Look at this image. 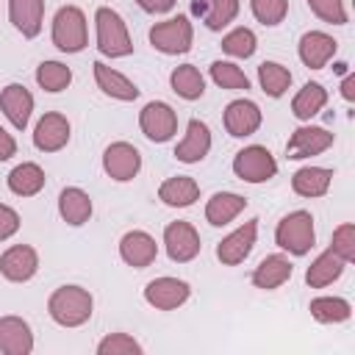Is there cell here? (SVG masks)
Wrapping results in <instances>:
<instances>
[{
  "label": "cell",
  "mask_w": 355,
  "mask_h": 355,
  "mask_svg": "<svg viewBox=\"0 0 355 355\" xmlns=\"http://www.w3.org/2000/svg\"><path fill=\"white\" fill-rule=\"evenodd\" d=\"M47 313L61 327H80L94 313V297L83 286H58L47 300Z\"/></svg>",
  "instance_id": "1"
},
{
  "label": "cell",
  "mask_w": 355,
  "mask_h": 355,
  "mask_svg": "<svg viewBox=\"0 0 355 355\" xmlns=\"http://www.w3.org/2000/svg\"><path fill=\"white\" fill-rule=\"evenodd\" d=\"M94 28H97V50L108 58H125L133 53V39L128 33V25L119 11L100 6L94 11Z\"/></svg>",
  "instance_id": "2"
},
{
  "label": "cell",
  "mask_w": 355,
  "mask_h": 355,
  "mask_svg": "<svg viewBox=\"0 0 355 355\" xmlns=\"http://www.w3.org/2000/svg\"><path fill=\"white\" fill-rule=\"evenodd\" d=\"M275 244L288 255H308L316 244V227L313 216L308 211H291L286 214L275 227Z\"/></svg>",
  "instance_id": "3"
},
{
  "label": "cell",
  "mask_w": 355,
  "mask_h": 355,
  "mask_svg": "<svg viewBox=\"0 0 355 355\" xmlns=\"http://www.w3.org/2000/svg\"><path fill=\"white\" fill-rule=\"evenodd\" d=\"M191 42H194V28L186 14L169 17L150 28V44L164 55H183L191 50Z\"/></svg>",
  "instance_id": "4"
},
{
  "label": "cell",
  "mask_w": 355,
  "mask_h": 355,
  "mask_svg": "<svg viewBox=\"0 0 355 355\" xmlns=\"http://www.w3.org/2000/svg\"><path fill=\"white\" fill-rule=\"evenodd\" d=\"M86 42V14L78 6H61L53 17V44L61 53H80Z\"/></svg>",
  "instance_id": "5"
},
{
  "label": "cell",
  "mask_w": 355,
  "mask_h": 355,
  "mask_svg": "<svg viewBox=\"0 0 355 355\" xmlns=\"http://www.w3.org/2000/svg\"><path fill=\"white\" fill-rule=\"evenodd\" d=\"M233 175L244 183H266L277 175V161L263 144H250V147L236 153Z\"/></svg>",
  "instance_id": "6"
},
{
  "label": "cell",
  "mask_w": 355,
  "mask_h": 355,
  "mask_svg": "<svg viewBox=\"0 0 355 355\" xmlns=\"http://www.w3.org/2000/svg\"><path fill=\"white\" fill-rule=\"evenodd\" d=\"M139 128L141 133L155 141V144H164L169 141L175 133H178V114L169 103L164 100H150L141 111H139Z\"/></svg>",
  "instance_id": "7"
},
{
  "label": "cell",
  "mask_w": 355,
  "mask_h": 355,
  "mask_svg": "<svg viewBox=\"0 0 355 355\" xmlns=\"http://www.w3.org/2000/svg\"><path fill=\"white\" fill-rule=\"evenodd\" d=\"M164 250H166L169 261H175V263H189V261H194V258L200 255V250H202L197 227H194L191 222H183V219L169 222V225L164 227Z\"/></svg>",
  "instance_id": "8"
},
{
  "label": "cell",
  "mask_w": 355,
  "mask_h": 355,
  "mask_svg": "<svg viewBox=\"0 0 355 355\" xmlns=\"http://www.w3.org/2000/svg\"><path fill=\"white\" fill-rule=\"evenodd\" d=\"M103 169L111 180L116 183H128L139 175L141 169V153L130 144V141H111L103 150Z\"/></svg>",
  "instance_id": "9"
},
{
  "label": "cell",
  "mask_w": 355,
  "mask_h": 355,
  "mask_svg": "<svg viewBox=\"0 0 355 355\" xmlns=\"http://www.w3.org/2000/svg\"><path fill=\"white\" fill-rule=\"evenodd\" d=\"M191 297V286L180 277H155L144 286V302L155 311H175Z\"/></svg>",
  "instance_id": "10"
},
{
  "label": "cell",
  "mask_w": 355,
  "mask_h": 355,
  "mask_svg": "<svg viewBox=\"0 0 355 355\" xmlns=\"http://www.w3.org/2000/svg\"><path fill=\"white\" fill-rule=\"evenodd\" d=\"M333 133L327 128H319V125H300L288 141H286V158L291 161H302V158H311V155H319L324 153L327 147H333Z\"/></svg>",
  "instance_id": "11"
},
{
  "label": "cell",
  "mask_w": 355,
  "mask_h": 355,
  "mask_svg": "<svg viewBox=\"0 0 355 355\" xmlns=\"http://www.w3.org/2000/svg\"><path fill=\"white\" fill-rule=\"evenodd\" d=\"M222 122H225V130L233 136V139H247L252 136L261 122H263V114L258 108V103L247 100V97H239V100H230L225 105V114H222Z\"/></svg>",
  "instance_id": "12"
},
{
  "label": "cell",
  "mask_w": 355,
  "mask_h": 355,
  "mask_svg": "<svg viewBox=\"0 0 355 355\" xmlns=\"http://www.w3.org/2000/svg\"><path fill=\"white\" fill-rule=\"evenodd\" d=\"M69 136H72L69 119L58 111H47L33 128V147L42 153H58L69 144Z\"/></svg>",
  "instance_id": "13"
},
{
  "label": "cell",
  "mask_w": 355,
  "mask_h": 355,
  "mask_svg": "<svg viewBox=\"0 0 355 355\" xmlns=\"http://www.w3.org/2000/svg\"><path fill=\"white\" fill-rule=\"evenodd\" d=\"M255 239H258V219H250L216 244V258L222 261V266H239L252 252Z\"/></svg>",
  "instance_id": "14"
},
{
  "label": "cell",
  "mask_w": 355,
  "mask_h": 355,
  "mask_svg": "<svg viewBox=\"0 0 355 355\" xmlns=\"http://www.w3.org/2000/svg\"><path fill=\"white\" fill-rule=\"evenodd\" d=\"M39 272V252L31 244H11L0 255V275L11 283H28Z\"/></svg>",
  "instance_id": "15"
},
{
  "label": "cell",
  "mask_w": 355,
  "mask_h": 355,
  "mask_svg": "<svg viewBox=\"0 0 355 355\" xmlns=\"http://www.w3.org/2000/svg\"><path fill=\"white\" fill-rule=\"evenodd\" d=\"M336 50H338V42L324 31H308L300 36V44H297V55L308 69L327 67V61L336 55Z\"/></svg>",
  "instance_id": "16"
},
{
  "label": "cell",
  "mask_w": 355,
  "mask_h": 355,
  "mask_svg": "<svg viewBox=\"0 0 355 355\" xmlns=\"http://www.w3.org/2000/svg\"><path fill=\"white\" fill-rule=\"evenodd\" d=\"M0 111L17 130H25L33 114V94L22 83H8L0 89Z\"/></svg>",
  "instance_id": "17"
},
{
  "label": "cell",
  "mask_w": 355,
  "mask_h": 355,
  "mask_svg": "<svg viewBox=\"0 0 355 355\" xmlns=\"http://www.w3.org/2000/svg\"><path fill=\"white\" fill-rule=\"evenodd\" d=\"M119 258L133 269H144L158 258V244L147 230H128L119 239Z\"/></svg>",
  "instance_id": "18"
},
{
  "label": "cell",
  "mask_w": 355,
  "mask_h": 355,
  "mask_svg": "<svg viewBox=\"0 0 355 355\" xmlns=\"http://www.w3.org/2000/svg\"><path fill=\"white\" fill-rule=\"evenodd\" d=\"M211 150V130L202 119H189L183 139L175 144V158L180 164H200Z\"/></svg>",
  "instance_id": "19"
},
{
  "label": "cell",
  "mask_w": 355,
  "mask_h": 355,
  "mask_svg": "<svg viewBox=\"0 0 355 355\" xmlns=\"http://www.w3.org/2000/svg\"><path fill=\"white\" fill-rule=\"evenodd\" d=\"M92 69H94V83L105 97L119 100V103H133L139 97V86L130 78H125L122 72H116L114 67H108L103 61H94Z\"/></svg>",
  "instance_id": "20"
},
{
  "label": "cell",
  "mask_w": 355,
  "mask_h": 355,
  "mask_svg": "<svg viewBox=\"0 0 355 355\" xmlns=\"http://www.w3.org/2000/svg\"><path fill=\"white\" fill-rule=\"evenodd\" d=\"M0 352L3 355L33 352V330L22 316H0Z\"/></svg>",
  "instance_id": "21"
},
{
  "label": "cell",
  "mask_w": 355,
  "mask_h": 355,
  "mask_svg": "<svg viewBox=\"0 0 355 355\" xmlns=\"http://www.w3.org/2000/svg\"><path fill=\"white\" fill-rule=\"evenodd\" d=\"M291 275H294V263H291L286 255L275 252V255H266V258L252 269V286L261 288V291H275V288H280L283 283H288Z\"/></svg>",
  "instance_id": "22"
},
{
  "label": "cell",
  "mask_w": 355,
  "mask_h": 355,
  "mask_svg": "<svg viewBox=\"0 0 355 355\" xmlns=\"http://www.w3.org/2000/svg\"><path fill=\"white\" fill-rule=\"evenodd\" d=\"M8 19L25 39H36L44 22V0H8Z\"/></svg>",
  "instance_id": "23"
},
{
  "label": "cell",
  "mask_w": 355,
  "mask_h": 355,
  "mask_svg": "<svg viewBox=\"0 0 355 355\" xmlns=\"http://www.w3.org/2000/svg\"><path fill=\"white\" fill-rule=\"evenodd\" d=\"M92 211H94L92 197H89L80 186H67V189H61V194H58V216H61L67 225H72V227L86 225V222L92 219Z\"/></svg>",
  "instance_id": "24"
},
{
  "label": "cell",
  "mask_w": 355,
  "mask_h": 355,
  "mask_svg": "<svg viewBox=\"0 0 355 355\" xmlns=\"http://www.w3.org/2000/svg\"><path fill=\"white\" fill-rule=\"evenodd\" d=\"M247 208V197L236 194V191H216L211 194V200L205 202V222L214 227H225L230 225L241 211Z\"/></svg>",
  "instance_id": "25"
},
{
  "label": "cell",
  "mask_w": 355,
  "mask_h": 355,
  "mask_svg": "<svg viewBox=\"0 0 355 355\" xmlns=\"http://www.w3.org/2000/svg\"><path fill=\"white\" fill-rule=\"evenodd\" d=\"M158 200L169 208H189L200 200V186L194 178L189 175H175V178H166L161 186H158Z\"/></svg>",
  "instance_id": "26"
},
{
  "label": "cell",
  "mask_w": 355,
  "mask_h": 355,
  "mask_svg": "<svg viewBox=\"0 0 355 355\" xmlns=\"http://www.w3.org/2000/svg\"><path fill=\"white\" fill-rule=\"evenodd\" d=\"M191 14H197L208 31H222L239 17V0H191Z\"/></svg>",
  "instance_id": "27"
},
{
  "label": "cell",
  "mask_w": 355,
  "mask_h": 355,
  "mask_svg": "<svg viewBox=\"0 0 355 355\" xmlns=\"http://www.w3.org/2000/svg\"><path fill=\"white\" fill-rule=\"evenodd\" d=\"M333 183V169H324V166H300L294 175H291V189L294 194L300 197H324L327 189Z\"/></svg>",
  "instance_id": "28"
},
{
  "label": "cell",
  "mask_w": 355,
  "mask_h": 355,
  "mask_svg": "<svg viewBox=\"0 0 355 355\" xmlns=\"http://www.w3.org/2000/svg\"><path fill=\"white\" fill-rule=\"evenodd\" d=\"M44 180H47L44 169H42L39 164H33V161L17 164V166L8 172V178H6L11 194H17V197H33V194H39V191L44 189Z\"/></svg>",
  "instance_id": "29"
},
{
  "label": "cell",
  "mask_w": 355,
  "mask_h": 355,
  "mask_svg": "<svg viewBox=\"0 0 355 355\" xmlns=\"http://www.w3.org/2000/svg\"><path fill=\"white\" fill-rule=\"evenodd\" d=\"M344 261L327 247L324 252H319L313 261H311V266L305 269V283L311 286V288H324V286H330V283H336L341 275H344Z\"/></svg>",
  "instance_id": "30"
},
{
  "label": "cell",
  "mask_w": 355,
  "mask_h": 355,
  "mask_svg": "<svg viewBox=\"0 0 355 355\" xmlns=\"http://www.w3.org/2000/svg\"><path fill=\"white\" fill-rule=\"evenodd\" d=\"M327 105V89L316 80H308L291 100V114L300 119V122H311L322 108Z\"/></svg>",
  "instance_id": "31"
},
{
  "label": "cell",
  "mask_w": 355,
  "mask_h": 355,
  "mask_svg": "<svg viewBox=\"0 0 355 355\" xmlns=\"http://www.w3.org/2000/svg\"><path fill=\"white\" fill-rule=\"evenodd\" d=\"M169 86L180 100H200L205 94V78L194 64H180L169 72Z\"/></svg>",
  "instance_id": "32"
},
{
  "label": "cell",
  "mask_w": 355,
  "mask_h": 355,
  "mask_svg": "<svg viewBox=\"0 0 355 355\" xmlns=\"http://www.w3.org/2000/svg\"><path fill=\"white\" fill-rule=\"evenodd\" d=\"M308 311L319 324H341L352 316V305L344 297H316L311 300Z\"/></svg>",
  "instance_id": "33"
},
{
  "label": "cell",
  "mask_w": 355,
  "mask_h": 355,
  "mask_svg": "<svg viewBox=\"0 0 355 355\" xmlns=\"http://www.w3.org/2000/svg\"><path fill=\"white\" fill-rule=\"evenodd\" d=\"M291 69L288 67H283V64H277V61H263L261 67H258V83H261V89H263V94H269V97H283L288 89H291Z\"/></svg>",
  "instance_id": "34"
},
{
  "label": "cell",
  "mask_w": 355,
  "mask_h": 355,
  "mask_svg": "<svg viewBox=\"0 0 355 355\" xmlns=\"http://www.w3.org/2000/svg\"><path fill=\"white\" fill-rule=\"evenodd\" d=\"M36 83L50 94H58L72 83V69L61 61H42L36 67Z\"/></svg>",
  "instance_id": "35"
},
{
  "label": "cell",
  "mask_w": 355,
  "mask_h": 355,
  "mask_svg": "<svg viewBox=\"0 0 355 355\" xmlns=\"http://www.w3.org/2000/svg\"><path fill=\"white\" fill-rule=\"evenodd\" d=\"M211 80L225 92H247L250 89V78L233 61H214L211 64Z\"/></svg>",
  "instance_id": "36"
},
{
  "label": "cell",
  "mask_w": 355,
  "mask_h": 355,
  "mask_svg": "<svg viewBox=\"0 0 355 355\" xmlns=\"http://www.w3.org/2000/svg\"><path fill=\"white\" fill-rule=\"evenodd\" d=\"M255 47H258V39H255V33L250 31V28H233V31H227L225 36H222V50L227 53V55H233V58H250L252 53H255Z\"/></svg>",
  "instance_id": "37"
},
{
  "label": "cell",
  "mask_w": 355,
  "mask_h": 355,
  "mask_svg": "<svg viewBox=\"0 0 355 355\" xmlns=\"http://www.w3.org/2000/svg\"><path fill=\"white\" fill-rule=\"evenodd\" d=\"M144 347L130 333H108L97 344V355H141Z\"/></svg>",
  "instance_id": "38"
},
{
  "label": "cell",
  "mask_w": 355,
  "mask_h": 355,
  "mask_svg": "<svg viewBox=\"0 0 355 355\" xmlns=\"http://www.w3.org/2000/svg\"><path fill=\"white\" fill-rule=\"evenodd\" d=\"M250 11L252 17L266 25V28H275L286 19L288 14V0H250Z\"/></svg>",
  "instance_id": "39"
},
{
  "label": "cell",
  "mask_w": 355,
  "mask_h": 355,
  "mask_svg": "<svg viewBox=\"0 0 355 355\" xmlns=\"http://www.w3.org/2000/svg\"><path fill=\"white\" fill-rule=\"evenodd\" d=\"M330 250H333L344 263H352V261H355V225H352V222H341V225L333 230Z\"/></svg>",
  "instance_id": "40"
},
{
  "label": "cell",
  "mask_w": 355,
  "mask_h": 355,
  "mask_svg": "<svg viewBox=\"0 0 355 355\" xmlns=\"http://www.w3.org/2000/svg\"><path fill=\"white\" fill-rule=\"evenodd\" d=\"M308 8L327 25H347L349 14L344 8V0H308Z\"/></svg>",
  "instance_id": "41"
},
{
  "label": "cell",
  "mask_w": 355,
  "mask_h": 355,
  "mask_svg": "<svg viewBox=\"0 0 355 355\" xmlns=\"http://www.w3.org/2000/svg\"><path fill=\"white\" fill-rule=\"evenodd\" d=\"M19 230V214L11 205L0 202V241H8Z\"/></svg>",
  "instance_id": "42"
},
{
  "label": "cell",
  "mask_w": 355,
  "mask_h": 355,
  "mask_svg": "<svg viewBox=\"0 0 355 355\" xmlns=\"http://www.w3.org/2000/svg\"><path fill=\"white\" fill-rule=\"evenodd\" d=\"M136 3H139V8L147 11V14H166V11L175 8L178 0H136Z\"/></svg>",
  "instance_id": "43"
},
{
  "label": "cell",
  "mask_w": 355,
  "mask_h": 355,
  "mask_svg": "<svg viewBox=\"0 0 355 355\" xmlns=\"http://www.w3.org/2000/svg\"><path fill=\"white\" fill-rule=\"evenodd\" d=\"M11 155H17V141H14V136L0 125V161H8Z\"/></svg>",
  "instance_id": "44"
},
{
  "label": "cell",
  "mask_w": 355,
  "mask_h": 355,
  "mask_svg": "<svg viewBox=\"0 0 355 355\" xmlns=\"http://www.w3.org/2000/svg\"><path fill=\"white\" fill-rule=\"evenodd\" d=\"M341 97H344L347 103L355 100V75H347V78L341 80Z\"/></svg>",
  "instance_id": "45"
}]
</instances>
